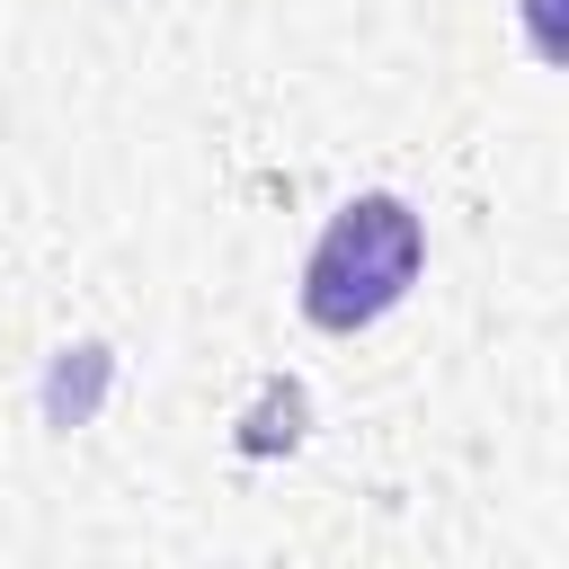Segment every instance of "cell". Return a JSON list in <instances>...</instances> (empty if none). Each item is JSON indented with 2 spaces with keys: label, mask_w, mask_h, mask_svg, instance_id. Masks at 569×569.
<instances>
[{
  "label": "cell",
  "mask_w": 569,
  "mask_h": 569,
  "mask_svg": "<svg viewBox=\"0 0 569 569\" xmlns=\"http://www.w3.org/2000/svg\"><path fill=\"white\" fill-rule=\"evenodd\" d=\"M418 258H427V231L400 196H356L329 213V231L311 240L302 258V320L311 329H373L409 284H418Z\"/></svg>",
  "instance_id": "6da1fadb"
}]
</instances>
